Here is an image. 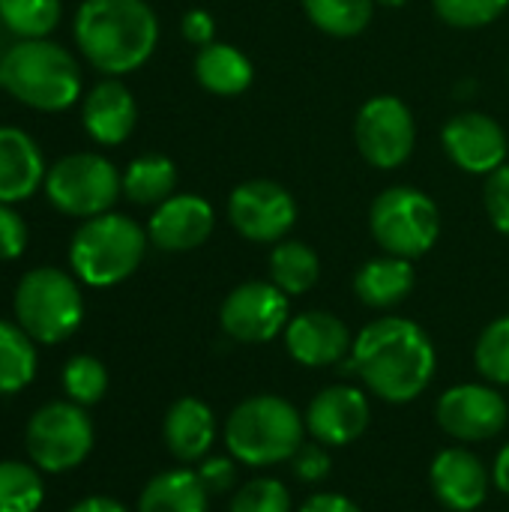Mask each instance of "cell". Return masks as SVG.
Instances as JSON below:
<instances>
[{"label": "cell", "mask_w": 509, "mask_h": 512, "mask_svg": "<svg viewBox=\"0 0 509 512\" xmlns=\"http://www.w3.org/2000/svg\"><path fill=\"white\" fill-rule=\"evenodd\" d=\"M438 426L462 444H477L498 438L509 420L507 399L486 384L450 387L435 408Z\"/></svg>", "instance_id": "13"}, {"label": "cell", "mask_w": 509, "mask_h": 512, "mask_svg": "<svg viewBox=\"0 0 509 512\" xmlns=\"http://www.w3.org/2000/svg\"><path fill=\"white\" fill-rule=\"evenodd\" d=\"M432 6L444 24L474 30L498 21L507 12L509 0H432Z\"/></svg>", "instance_id": "33"}, {"label": "cell", "mask_w": 509, "mask_h": 512, "mask_svg": "<svg viewBox=\"0 0 509 512\" xmlns=\"http://www.w3.org/2000/svg\"><path fill=\"white\" fill-rule=\"evenodd\" d=\"M474 363L486 381L509 387V315L492 321L483 330L474 348Z\"/></svg>", "instance_id": "32"}, {"label": "cell", "mask_w": 509, "mask_h": 512, "mask_svg": "<svg viewBox=\"0 0 509 512\" xmlns=\"http://www.w3.org/2000/svg\"><path fill=\"white\" fill-rule=\"evenodd\" d=\"M306 420L282 396H252L240 402L225 420L228 453L249 468H270L291 462L303 447Z\"/></svg>", "instance_id": "3"}, {"label": "cell", "mask_w": 509, "mask_h": 512, "mask_svg": "<svg viewBox=\"0 0 509 512\" xmlns=\"http://www.w3.org/2000/svg\"><path fill=\"white\" fill-rule=\"evenodd\" d=\"M300 512H363L351 498L345 495H333V492H321V495H312Z\"/></svg>", "instance_id": "40"}, {"label": "cell", "mask_w": 509, "mask_h": 512, "mask_svg": "<svg viewBox=\"0 0 509 512\" xmlns=\"http://www.w3.org/2000/svg\"><path fill=\"white\" fill-rule=\"evenodd\" d=\"M351 369L369 393L390 405H405L429 390L438 354L420 324L387 315L360 330L351 348Z\"/></svg>", "instance_id": "1"}, {"label": "cell", "mask_w": 509, "mask_h": 512, "mask_svg": "<svg viewBox=\"0 0 509 512\" xmlns=\"http://www.w3.org/2000/svg\"><path fill=\"white\" fill-rule=\"evenodd\" d=\"M441 144L450 156V162L468 174H492L507 162V132L504 126L483 114V111H465L444 123Z\"/></svg>", "instance_id": "14"}, {"label": "cell", "mask_w": 509, "mask_h": 512, "mask_svg": "<svg viewBox=\"0 0 509 512\" xmlns=\"http://www.w3.org/2000/svg\"><path fill=\"white\" fill-rule=\"evenodd\" d=\"M84 318L78 282L57 267H36L15 288V321L39 345L66 342Z\"/></svg>", "instance_id": "6"}, {"label": "cell", "mask_w": 509, "mask_h": 512, "mask_svg": "<svg viewBox=\"0 0 509 512\" xmlns=\"http://www.w3.org/2000/svg\"><path fill=\"white\" fill-rule=\"evenodd\" d=\"M177 186V168L168 156L144 153L129 162L123 174V195L132 204H162L174 195Z\"/></svg>", "instance_id": "26"}, {"label": "cell", "mask_w": 509, "mask_h": 512, "mask_svg": "<svg viewBox=\"0 0 509 512\" xmlns=\"http://www.w3.org/2000/svg\"><path fill=\"white\" fill-rule=\"evenodd\" d=\"M375 3H381V6H390V9H399V6H405L408 0H375Z\"/></svg>", "instance_id": "43"}, {"label": "cell", "mask_w": 509, "mask_h": 512, "mask_svg": "<svg viewBox=\"0 0 509 512\" xmlns=\"http://www.w3.org/2000/svg\"><path fill=\"white\" fill-rule=\"evenodd\" d=\"M36 342L9 321H0V396L24 390L36 375Z\"/></svg>", "instance_id": "27"}, {"label": "cell", "mask_w": 509, "mask_h": 512, "mask_svg": "<svg viewBox=\"0 0 509 512\" xmlns=\"http://www.w3.org/2000/svg\"><path fill=\"white\" fill-rule=\"evenodd\" d=\"M123 192V177L99 153H72L57 159L45 174V195L54 210L78 219L102 216Z\"/></svg>", "instance_id": "8"}, {"label": "cell", "mask_w": 509, "mask_h": 512, "mask_svg": "<svg viewBox=\"0 0 509 512\" xmlns=\"http://www.w3.org/2000/svg\"><path fill=\"white\" fill-rule=\"evenodd\" d=\"M483 204H486V213H489L492 225L509 237V162H504L501 168H495L486 177Z\"/></svg>", "instance_id": "35"}, {"label": "cell", "mask_w": 509, "mask_h": 512, "mask_svg": "<svg viewBox=\"0 0 509 512\" xmlns=\"http://www.w3.org/2000/svg\"><path fill=\"white\" fill-rule=\"evenodd\" d=\"M81 120H84L87 135L96 144L117 147L132 135L135 120H138V105L123 81L105 78L84 96Z\"/></svg>", "instance_id": "19"}, {"label": "cell", "mask_w": 509, "mask_h": 512, "mask_svg": "<svg viewBox=\"0 0 509 512\" xmlns=\"http://www.w3.org/2000/svg\"><path fill=\"white\" fill-rule=\"evenodd\" d=\"M414 291V267L408 258L381 255L366 261L354 276V294L372 309H393Z\"/></svg>", "instance_id": "22"}, {"label": "cell", "mask_w": 509, "mask_h": 512, "mask_svg": "<svg viewBox=\"0 0 509 512\" xmlns=\"http://www.w3.org/2000/svg\"><path fill=\"white\" fill-rule=\"evenodd\" d=\"M213 225V207L201 195H171L150 216L147 237L162 252H189L213 234Z\"/></svg>", "instance_id": "18"}, {"label": "cell", "mask_w": 509, "mask_h": 512, "mask_svg": "<svg viewBox=\"0 0 509 512\" xmlns=\"http://www.w3.org/2000/svg\"><path fill=\"white\" fill-rule=\"evenodd\" d=\"M492 480H495V486L509 495V444L498 453V459H495V468H492Z\"/></svg>", "instance_id": "42"}, {"label": "cell", "mask_w": 509, "mask_h": 512, "mask_svg": "<svg viewBox=\"0 0 509 512\" xmlns=\"http://www.w3.org/2000/svg\"><path fill=\"white\" fill-rule=\"evenodd\" d=\"M30 462L45 474H63L78 468L93 450V426L81 405L51 402L39 408L27 423Z\"/></svg>", "instance_id": "9"}, {"label": "cell", "mask_w": 509, "mask_h": 512, "mask_svg": "<svg viewBox=\"0 0 509 512\" xmlns=\"http://www.w3.org/2000/svg\"><path fill=\"white\" fill-rule=\"evenodd\" d=\"M27 246V225L24 219L9 207L0 204V261H15Z\"/></svg>", "instance_id": "37"}, {"label": "cell", "mask_w": 509, "mask_h": 512, "mask_svg": "<svg viewBox=\"0 0 509 512\" xmlns=\"http://www.w3.org/2000/svg\"><path fill=\"white\" fill-rule=\"evenodd\" d=\"M45 159L36 141L15 129L0 126V204H18L45 183Z\"/></svg>", "instance_id": "20"}, {"label": "cell", "mask_w": 509, "mask_h": 512, "mask_svg": "<svg viewBox=\"0 0 509 512\" xmlns=\"http://www.w3.org/2000/svg\"><path fill=\"white\" fill-rule=\"evenodd\" d=\"M288 321V294L279 291L273 282H243L225 297L219 309V324L225 336L243 345H261L276 339L279 333H285Z\"/></svg>", "instance_id": "11"}, {"label": "cell", "mask_w": 509, "mask_h": 512, "mask_svg": "<svg viewBox=\"0 0 509 512\" xmlns=\"http://www.w3.org/2000/svg\"><path fill=\"white\" fill-rule=\"evenodd\" d=\"M72 33L87 63L117 78L150 60L159 21L144 0H84Z\"/></svg>", "instance_id": "2"}, {"label": "cell", "mask_w": 509, "mask_h": 512, "mask_svg": "<svg viewBox=\"0 0 509 512\" xmlns=\"http://www.w3.org/2000/svg\"><path fill=\"white\" fill-rule=\"evenodd\" d=\"M252 75V60L228 42H210L195 54V78L207 93L240 96L243 90H249Z\"/></svg>", "instance_id": "23"}, {"label": "cell", "mask_w": 509, "mask_h": 512, "mask_svg": "<svg viewBox=\"0 0 509 512\" xmlns=\"http://www.w3.org/2000/svg\"><path fill=\"white\" fill-rule=\"evenodd\" d=\"M210 492L195 471H165L153 477L138 501V512H207Z\"/></svg>", "instance_id": "24"}, {"label": "cell", "mask_w": 509, "mask_h": 512, "mask_svg": "<svg viewBox=\"0 0 509 512\" xmlns=\"http://www.w3.org/2000/svg\"><path fill=\"white\" fill-rule=\"evenodd\" d=\"M369 228L387 255L414 261L435 246L441 234V213L426 192L414 186H390L372 201Z\"/></svg>", "instance_id": "7"}, {"label": "cell", "mask_w": 509, "mask_h": 512, "mask_svg": "<svg viewBox=\"0 0 509 512\" xmlns=\"http://www.w3.org/2000/svg\"><path fill=\"white\" fill-rule=\"evenodd\" d=\"M285 348L300 366L324 369V366L342 363L351 354L354 342H351V333L342 318H336L333 312H324V309H312V312H300L288 321Z\"/></svg>", "instance_id": "16"}, {"label": "cell", "mask_w": 509, "mask_h": 512, "mask_svg": "<svg viewBox=\"0 0 509 512\" xmlns=\"http://www.w3.org/2000/svg\"><path fill=\"white\" fill-rule=\"evenodd\" d=\"M69 512H129L123 504L111 501V498H84L78 501Z\"/></svg>", "instance_id": "41"}, {"label": "cell", "mask_w": 509, "mask_h": 512, "mask_svg": "<svg viewBox=\"0 0 509 512\" xmlns=\"http://www.w3.org/2000/svg\"><path fill=\"white\" fill-rule=\"evenodd\" d=\"M435 498L453 512H474L489 498V471L480 456L465 447H447L429 468Z\"/></svg>", "instance_id": "17"}, {"label": "cell", "mask_w": 509, "mask_h": 512, "mask_svg": "<svg viewBox=\"0 0 509 512\" xmlns=\"http://www.w3.org/2000/svg\"><path fill=\"white\" fill-rule=\"evenodd\" d=\"M354 141L372 168L390 171L405 165L417 144V123L411 108L399 96H372L357 111Z\"/></svg>", "instance_id": "10"}, {"label": "cell", "mask_w": 509, "mask_h": 512, "mask_svg": "<svg viewBox=\"0 0 509 512\" xmlns=\"http://www.w3.org/2000/svg\"><path fill=\"white\" fill-rule=\"evenodd\" d=\"M321 276V261L312 246L300 240H279L270 252V282L288 297H300L315 288Z\"/></svg>", "instance_id": "25"}, {"label": "cell", "mask_w": 509, "mask_h": 512, "mask_svg": "<svg viewBox=\"0 0 509 512\" xmlns=\"http://www.w3.org/2000/svg\"><path fill=\"white\" fill-rule=\"evenodd\" d=\"M180 30H183V36H186L192 45H198V48L216 42V39H213V36H216V21H213V15L204 12V9H189V12L183 15Z\"/></svg>", "instance_id": "39"}, {"label": "cell", "mask_w": 509, "mask_h": 512, "mask_svg": "<svg viewBox=\"0 0 509 512\" xmlns=\"http://www.w3.org/2000/svg\"><path fill=\"white\" fill-rule=\"evenodd\" d=\"M45 498L36 468L21 462H0V512H36Z\"/></svg>", "instance_id": "30"}, {"label": "cell", "mask_w": 509, "mask_h": 512, "mask_svg": "<svg viewBox=\"0 0 509 512\" xmlns=\"http://www.w3.org/2000/svg\"><path fill=\"white\" fill-rule=\"evenodd\" d=\"M0 27H3V21H0Z\"/></svg>", "instance_id": "44"}, {"label": "cell", "mask_w": 509, "mask_h": 512, "mask_svg": "<svg viewBox=\"0 0 509 512\" xmlns=\"http://www.w3.org/2000/svg\"><path fill=\"white\" fill-rule=\"evenodd\" d=\"M228 512H291V495L282 480L258 477L234 492Z\"/></svg>", "instance_id": "34"}, {"label": "cell", "mask_w": 509, "mask_h": 512, "mask_svg": "<svg viewBox=\"0 0 509 512\" xmlns=\"http://www.w3.org/2000/svg\"><path fill=\"white\" fill-rule=\"evenodd\" d=\"M147 231L123 216V213H102L84 219L69 243V264L75 276L90 288H111L129 279L144 252H147Z\"/></svg>", "instance_id": "5"}, {"label": "cell", "mask_w": 509, "mask_h": 512, "mask_svg": "<svg viewBox=\"0 0 509 512\" xmlns=\"http://www.w3.org/2000/svg\"><path fill=\"white\" fill-rule=\"evenodd\" d=\"M309 21L327 36L351 39L372 21L375 0H303Z\"/></svg>", "instance_id": "28"}, {"label": "cell", "mask_w": 509, "mask_h": 512, "mask_svg": "<svg viewBox=\"0 0 509 512\" xmlns=\"http://www.w3.org/2000/svg\"><path fill=\"white\" fill-rule=\"evenodd\" d=\"M291 462H294V474L303 483H321L330 474V456L324 444H303Z\"/></svg>", "instance_id": "38"}, {"label": "cell", "mask_w": 509, "mask_h": 512, "mask_svg": "<svg viewBox=\"0 0 509 512\" xmlns=\"http://www.w3.org/2000/svg\"><path fill=\"white\" fill-rule=\"evenodd\" d=\"M228 219L234 231L252 243H279L297 222L291 192L273 180H246L228 198Z\"/></svg>", "instance_id": "12"}, {"label": "cell", "mask_w": 509, "mask_h": 512, "mask_svg": "<svg viewBox=\"0 0 509 512\" xmlns=\"http://www.w3.org/2000/svg\"><path fill=\"white\" fill-rule=\"evenodd\" d=\"M162 435H165V447L171 450V456L177 462L192 465V462L207 459L216 441V417L207 402L195 396H183L168 408Z\"/></svg>", "instance_id": "21"}, {"label": "cell", "mask_w": 509, "mask_h": 512, "mask_svg": "<svg viewBox=\"0 0 509 512\" xmlns=\"http://www.w3.org/2000/svg\"><path fill=\"white\" fill-rule=\"evenodd\" d=\"M63 390L69 396V402H75L81 408L96 405L108 390V372L96 357L78 354L63 366Z\"/></svg>", "instance_id": "31"}, {"label": "cell", "mask_w": 509, "mask_h": 512, "mask_svg": "<svg viewBox=\"0 0 509 512\" xmlns=\"http://www.w3.org/2000/svg\"><path fill=\"white\" fill-rule=\"evenodd\" d=\"M369 399L360 387L333 384L321 390L306 411V432L324 447H348L369 426Z\"/></svg>", "instance_id": "15"}, {"label": "cell", "mask_w": 509, "mask_h": 512, "mask_svg": "<svg viewBox=\"0 0 509 512\" xmlns=\"http://www.w3.org/2000/svg\"><path fill=\"white\" fill-rule=\"evenodd\" d=\"M0 21L21 39H45L60 21V0H0Z\"/></svg>", "instance_id": "29"}, {"label": "cell", "mask_w": 509, "mask_h": 512, "mask_svg": "<svg viewBox=\"0 0 509 512\" xmlns=\"http://www.w3.org/2000/svg\"><path fill=\"white\" fill-rule=\"evenodd\" d=\"M198 480L204 483V489L210 495H222L231 492L237 486V459L234 456H213V459H201V468L195 471Z\"/></svg>", "instance_id": "36"}, {"label": "cell", "mask_w": 509, "mask_h": 512, "mask_svg": "<svg viewBox=\"0 0 509 512\" xmlns=\"http://www.w3.org/2000/svg\"><path fill=\"white\" fill-rule=\"evenodd\" d=\"M0 87L36 111H63L81 96V69L63 45L21 39L0 57Z\"/></svg>", "instance_id": "4"}]
</instances>
